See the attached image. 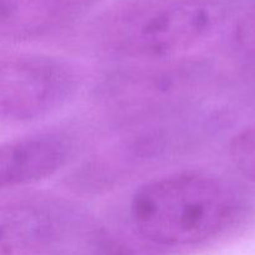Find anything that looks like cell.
<instances>
[{"instance_id": "7a4b0ae2", "label": "cell", "mask_w": 255, "mask_h": 255, "mask_svg": "<svg viewBox=\"0 0 255 255\" xmlns=\"http://www.w3.org/2000/svg\"><path fill=\"white\" fill-rule=\"evenodd\" d=\"M227 11L224 0H137L104 17L100 40L121 56L181 59L221 27Z\"/></svg>"}, {"instance_id": "277c9868", "label": "cell", "mask_w": 255, "mask_h": 255, "mask_svg": "<svg viewBox=\"0 0 255 255\" xmlns=\"http://www.w3.org/2000/svg\"><path fill=\"white\" fill-rule=\"evenodd\" d=\"M0 228L1 255H42L81 237L86 217L64 199L19 197L2 203Z\"/></svg>"}, {"instance_id": "6da1fadb", "label": "cell", "mask_w": 255, "mask_h": 255, "mask_svg": "<svg viewBox=\"0 0 255 255\" xmlns=\"http://www.w3.org/2000/svg\"><path fill=\"white\" fill-rule=\"evenodd\" d=\"M242 211V197L227 179L181 172L146 182L134 191L128 216L134 233L154 246L186 248L216 239Z\"/></svg>"}, {"instance_id": "ba28073f", "label": "cell", "mask_w": 255, "mask_h": 255, "mask_svg": "<svg viewBox=\"0 0 255 255\" xmlns=\"http://www.w3.org/2000/svg\"><path fill=\"white\" fill-rule=\"evenodd\" d=\"M234 39L239 49L255 60V5L247 10L234 29Z\"/></svg>"}, {"instance_id": "52a82bcc", "label": "cell", "mask_w": 255, "mask_h": 255, "mask_svg": "<svg viewBox=\"0 0 255 255\" xmlns=\"http://www.w3.org/2000/svg\"><path fill=\"white\" fill-rule=\"evenodd\" d=\"M228 156L238 173L255 184V125L242 129L232 138Z\"/></svg>"}, {"instance_id": "3957f363", "label": "cell", "mask_w": 255, "mask_h": 255, "mask_svg": "<svg viewBox=\"0 0 255 255\" xmlns=\"http://www.w3.org/2000/svg\"><path fill=\"white\" fill-rule=\"evenodd\" d=\"M81 74L61 57L9 52L0 64V117L4 124H29L61 110L76 97Z\"/></svg>"}, {"instance_id": "8992f818", "label": "cell", "mask_w": 255, "mask_h": 255, "mask_svg": "<svg viewBox=\"0 0 255 255\" xmlns=\"http://www.w3.org/2000/svg\"><path fill=\"white\" fill-rule=\"evenodd\" d=\"M49 25L50 30L81 12L87 11L102 0H27Z\"/></svg>"}, {"instance_id": "5b68a950", "label": "cell", "mask_w": 255, "mask_h": 255, "mask_svg": "<svg viewBox=\"0 0 255 255\" xmlns=\"http://www.w3.org/2000/svg\"><path fill=\"white\" fill-rule=\"evenodd\" d=\"M79 142L65 129H47L14 138L1 146L0 187L14 189L39 183L70 163Z\"/></svg>"}]
</instances>
